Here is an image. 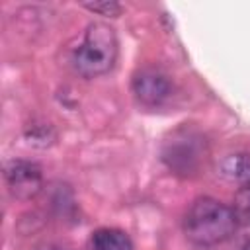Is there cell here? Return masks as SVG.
Returning a JSON list of instances; mask_svg holds the SVG:
<instances>
[{"label": "cell", "instance_id": "3957f363", "mask_svg": "<svg viewBox=\"0 0 250 250\" xmlns=\"http://www.w3.org/2000/svg\"><path fill=\"white\" fill-rule=\"evenodd\" d=\"M133 94L139 104L146 107H156L164 104L172 94L170 78L156 66H145L135 72L133 76Z\"/></svg>", "mask_w": 250, "mask_h": 250}, {"label": "cell", "instance_id": "7a4b0ae2", "mask_svg": "<svg viewBox=\"0 0 250 250\" xmlns=\"http://www.w3.org/2000/svg\"><path fill=\"white\" fill-rule=\"evenodd\" d=\"M117 59V35L105 21H92L78 47L72 51L70 64L82 78H96L109 72Z\"/></svg>", "mask_w": 250, "mask_h": 250}, {"label": "cell", "instance_id": "8992f818", "mask_svg": "<svg viewBox=\"0 0 250 250\" xmlns=\"http://www.w3.org/2000/svg\"><path fill=\"white\" fill-rule=\"evenodd\" d=\"M219 174L240 186L250 184V152H234L219 162Z\"/></svg>", "mask_w": 250, "mask_h": 250}, {"label": "cell", "instance_id": "6da1fadb", "mask_svg": "<svg viewBox=\"0 0 250 250\" xmlns=\"http://www.w3.org/2000/svg\"><path fill=\"white\" fill-rule=\"evenodd\" d=\"M184 234L197 246H213L229 240L238 229L229 205L215 197H197L184 215Z\"/></svg>", "mask_w": 250, "mask_h": 250}, {"label": "cell", "instance_id": "9c48e42d", "mask_svg": "<svg viewBox=\"0 0 250 250\" xmlns=\"http://www.w3.org/2000/svg\"><path fill=\"white\" fill-rule=\"evenodd\" d=\"M240 250H250V240H246V242H244V246H242Z\"/></svg>", "mask_w": 250, "mask_h": 250}, {"label": "cell", "instance_id": "5b68a950", "mask_svg": "<svg viewBox=\"0 0 250 250\" xmlns=\"http://www.w3.org/2000/svg\"><path fill=\"white\" fill-rule=\"evenodd\" d=\"M90 250H133V240L121 229L104 227L92 232Z\"/></svg>", "mask_w": 250, "mask_h": 250}, {"label": "cell", "instance_id": "52a82bcc", "mask_svg": "<svg viewBox=\"0 0 250 250\" xmlns=\"http://www.w3.org/2000/svg\"><path fill=\"white\" fill-rule=\"evenodd\" d=\"M230 211L238 227H250V184L238 188V191L232 197Z\"/></svg>", "mask_w": 250, "mask_h": 250}, {"label": "cell", "instance_id": "ba28073f", "mask_svg": "<svg viewBox=\"0 0 250 250\" xmlns=\"http://www.w3.org/2000/svg\"><path fill=\"white\" fill-rule=\"evenodd\" d=\"M86 10L94 12V14H100V16H109V18H115L121 14V6L113 0H105V2H86L82 4Z\"/></svg>", "mask_w": 250, "mask_h": 250}, {"label": "cell", "instance_id": "277c9868", "mask_svg": "<svg viewBox=\"0 0 250 250\" xmlns=\"http://www.w3.org/2000/svg\"><path fill=\"white\" fill-rule=\"evenodd\" d=\"M4 178L10 193L18 199H31L43 186L41 168L35 162L21 158H12L4 164Z\"/></svg>", "mask_w": 250, "mask_h": 250}]
</instances>
